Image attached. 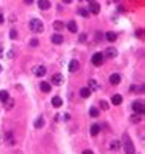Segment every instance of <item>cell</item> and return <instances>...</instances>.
<instances>
[{
	"label": "cell",
	"instance_id": "cell-1",
	"mask_svg": "<svg viewBox=\"0 0 145 154\" xmlns=\"http://www.w3.org/2000/svg\"><path fill=\"white\" fill-rule=\"evenodd\" d=\"M29 28L32 32H43V29H44V26H43V22L40 18H32L31 22H29Z\"/></svg>",
	"mask_w": 145,
	"mask_h": 154
},
{
	"label": "cell",
	"instance_id": "cell-2",
	"mask_svg": "<svg viewBox=\"0 0 145 154\" xmlns=\"http://www.w3.org/2000/svg\"><path fill=\"white\" fill-rule=\"evenodd\" d=\"M124 148H125V154H135V145H133L128 134H124Z\"/></svg>",
	"mask_w": 145,
	"mask_h": 154
},
{
	"label": "cell",
	"instance_id": "cell-3",
	"mask_svg": "<svg viewBox=\"0 0 145 154\" xmlns=\"http://www.w3.org/2000/svg\"><path fill=\"white\" fill-rule=\"evenodd\" d=\"M92 63H93V66H96V67L103 66V63H104V55L101 54V52H96V54H93Z\"/></svg>",
	"mask_w": 145,
	"mask_h": 154
},
{
	"label": "cell",
	"instance_id": "cell-4",
	"mask_svg": "<svg viewBox=\"0 0 145 154\" xmlns=\"http://www.w3.org/2000/svg\"><path fill=\"white\" fill-rule=\"evenodd\" d=\"M133 111H135V113H137V114H144V104H142V101H135V102H133Z\"/></svg>",
	"mask_w": 145,
	"mask_h": 154
},
{
	"label": "cell",
	"instance_id": "cell-5",
	"mask_svg": "<svg viewBox=\"0 0 145 154\" xmlns=\"http://www.w3.org/2000/svg\"><path fill=\"white\" fill-rule=\"evenodd\" d=\"M63 82H64V78H63L61 73H55V75H52L51 84H53V86H61Z\"/></svg>",
	"mask_w": 145,
	"mask_h": 154
},
{
	"label": "cell",
	"instance_id": "cell-6",
	"mask_svg": "<svg viewBox=\"0 0 145 154\" xmlns=\"http://www.w3.org/2000/svg\"><path fill=\"white\" fill-rule=\"evenodd\" d=\"M89 12L92 14H98L99 12V5L95 2V0H90L89 2Z\"/></svg>",
	"mask_w": 145,
	"mask_h": 154
},
{
	"label": "cell",
	"instance_id": "cell-7",
	"mask_svg": "<svg viewBox=\"0 0 145 154\" xmlns=\"http://www.w3.org/2000/svg\"><path fill=\"white\" fill-rule=\"evenodd\" d=\"M34 73H35V76H44L46 75V67L44 66H37L35 69H34Z\"/></svg>",
	"mask_w": 145,
	"mask_h": 154
},
{
	"label": "cell",
	"instance_id": "cell-8",
	"mask_svg": "<svg viewBox=\"0 0 145 154\" xmlns=\"http://www.w3.org/2000/svg\"><path fill=\"white\" fill-rule=\"evenodd\" d=\"M51 40H52L53 44H61L63 41H64V37L60 35V34H53V35L51 37Z\"/></svg>",
	"mask_w": 145,
	"mask_h": 154
},
{
	"label": "cell",
	"instance_id": "cell-9",
	"mask_svg": "<svg viewBox=\"0 0 145 154\" xmlns=\"http://www.w3.org/2000/svg\"><path fill=\"white\" fill-rule=\"evenodd\" d=\"M119 82H121V75H119V73H113V75H110V84L118 86Z\"/></svg>",
	"mask_w": 145,
	"mask_h": 154
},
{
	"label": "cell",
	"instance_id": "cell-10",
	"mask_svg": "<svg viewBox=\"0 0 145 154\" xmlns=\"http://www.w3.org/2000/svg\"><path fill=\"white\" fill-rule=\"evenodd\" d=\"M79 69V61L78 60H72L70 63H69V70L70 72H77Z\"/></svg>",
	"mask_w": 145,
	"mask_h": 154
},
{
	"label": "cell",
	"instance_id": "cell-11",
	"mask_svg": "<svg viewBox=\"0 0 145 154\" xmlns=\"http://www.w3.org/2000/svg\"><path fill=\"white\" fill-rule=\"evenodd\" d=\"M118 55V50L115 49V47H109V49H105V57L107 58H110V60H111V58H115Z\"/></svg>",
	"mask_w": 145,
	"mask_h": 154
},
{
	"label": "cell",
	"instance_id": "cell-12",
	"mask_svg": "<svg viewBox=\"0 0 145 154\" xmlns=\"http://www.w3.org/2000/svg\"><path fill=\"white\" fill-rule=\"evenodd\" d=\"M38 8L46 11V9L51 8V2H49V0H38Z\"/></svg>",
	"mask_w": 145,
	"mask_h": 154
},
{
	"label": "cell",
	"instance_id": "cell-13",
	"mask_svg": "<svg viewBox=\"0 0 145 154\" xmlns=\"http://www.w3.org/2000/svg\"><path fill=\"white\" fill-rule=\"evenodd\" d=\"M52 105H53L55 108H60L61 105H63V99H61L60 96H53V98H52Z\"/></svg>",
	"mask_w": 145,
	"mask_h": 154
},
{
	"label": "cell",
	"instance_id": "cell-14",
	"mask_svg": "<svg viewBox=\"0 0 145 154\" xmlns=\"http://www.w3.org/2000/svg\"><path fill=\"white\" fill-rule=\"evenodd\" d=\"M99 131H101V125L99 124H93L92 128H90V134H92V136H98Z\"/></svg>",
	"mask_w": 145,
	"mask_h": 154
},
{
	"label": "cell",
	"instance_id": "cell-15",
	"mask_svg": "<svg viewBox=\"0 0 145 154\" xmlns=\"http://www.w3.org/2000/svg\"><path fill=\"white\" fill-rule=\"evenodd\" d=\"M51 86H52L51 82H41V84H40V89H41V92L49 93V92H51V89H52Z\"/></svg>",
	"mask_w": 145,
	"mask_h": 154
},
{
	"label": "cell",
	"instance_id": "cell-16",
	"mask_svg": "<svg viewBox=\"0 0 145 154\" xmlns=\"http://www.w3.org/2000/svg\"><path fill=\"white\" fill-rule=\"evenodd\" d=\"M79 95H81V98H89L90 95H92V92H90L89 87H83L81 90H79Z\"/></svg>",
	"mask_w": 145,
	"mask_h": 154
},
{
	"label": "cell",
	"instance_id": "cell-17",
	"mask_svg": "<svg viewBox=\"0 0 145 154\" xmlns=\"http://www.w3.org/2000/svg\"><path fill=\"white\" fill-rule=\"evenodd\" d=\"M111 104H113V105L122 104V96H121V95H113V96H111Z\"/></svg>",
	"mask_w": 145,
	"mask_h": 154
},
{
	"label": "cell",
	"instance_id": "cell-18",
	"mask_svg": "<svg viewBox=\"0 0 145 154\" xmlns=\"http://www.w3.org/2000/svg\"><path fill=\"white\" fill-rule=\"evenodd\" d=\"M89 89H90V92H95V90L99 89V86H98V82H96L95 79H89Z\"/></svg>",
	"mask_w": 145,
	"mask_h": 154
},
{
	"label": "cell",
	"instance_id": "cell-19",
	"mask_svg": "<svg viewBox=\"0 0 145 154\" xmlns=\"http://www.w3.org/2000/svg\"><path fill=\"white\" fill-rule=\"evenodd\" d=\"M8 99H9V93L6 92V90H0V101L5 104Z\"/></svg>",
	"mask_w": 145,
	"mask_h": 154
},
{
	"label": "cell",
	"instance_id": "cell-20",
	"mask_svg": "<svg viewBox=\"0 0 145 154\" xmlns=\"http://www.w3.org/2000/svg\"><path fill=\"white\" fill-rule=\"evenodd\" d=\"M35 128H41L43 125H44V119H43V116H40V118H37V121H35Z\"/></svg>",
	"mask_w": 145,
	"mask_h": 154
},
{
	"label": "cell",
	"instance_id": "cell-21",
	"mask_svg": "<svg viewBox=\"0 0 145 154\" xmlns=\"http://www.w3.org/2000/svg\"><path fill=\"white\" fill-rule=\"evenodd\" d=\"M105 40L113 43V41L116 40V34H115V32H107V34H105Z\"/></svg>",
	"mask_w": 145,
	"mask_h": 154
},
{
	"label": "cell",
	"instance_id": "cell-22",
	"mask_svg": "<svg viewBox=\"0 0 145 154\" xmlns=\"http://www.w3.org/2000/svg\"><path fill=\"white\" fill-rule=\"evenodd\" d=\"M67 29L70 31V32H77L78 26H77V23H75V22H69V25H67Z\"/></svg>",
	"mask_w": 145,
	"mask_h": 154
},
{
	"label": "cell",
	"instance_id": "cell-23",
	"mask_svg": "<svg viewBox=\"0 0 145 154\" xmlns=\"http://www.w3.org/2000/svg\"><path fill=\"white\" fill-rule=\"evenodd\" d=\"M110 148L116 151V150H119V148H121V143L118 142V140H111V143H110Z\"/></svg>",
	"mask_w": 145,
	"mask_h": 154
},
{
	"label": "cell",
	"instance_id": "cell-24",
	"mask_svg": "<svg viewBox=\"0 0 145 154\" xmlns=\"http://www.w3.org/2000/svg\"><path fill=\"white\" fill-rule=\"evenodd\" d=\"M53 29H55V31H61L63 28H64V23H61V22H53Z\"/></svg>",
	"mask_w": 145,
	"mask_h": 154
},
{
	"label": "cell",
	"instance_id": "cell-25",
	"mask_svg": "<svg viewBox=\"0 0 145 154\" xmlns=\"http://www.w3.org/2000/svg\"><path fill=\"white\" fill-rule=\"evenodd\" d=\"M78 12H79V15H81V17H89V9H85V8H79L78 9Z\"/></svg>",
	"mask_w": 145,
	"mask_h": 154
},
{
	"label": "cell",
	"instance_id": "cell-26",
	"mask_svg": "<svg viewBox=\"0 0 145 154\" xmlns=\"http://www.w3.org/2000/svg\"><path fill=\"white\" fill-rule=\"evenodd\" d=\"M141 119H142V114H137V113L130 118V121L133 122V124H136V122H141Z\"/></svg>",
	"mask_w": 145,
	"mask_h": 154
},
{
	"label": "cell",
	"instance_id": "cell-27",
	"mask_svg": "<svg viewBox=\"0 0 145 154\" xmlns=\"http://www.w3.org/2000/svg\"><path fill=\"white\" fill-rule=\"evenodd\" d=\"M90 116H93V118H98V116H99V111H98V108H95V107L90 108Z\"/></svg>",
	"mask_w": 145,
	"mask_h": 154
},
{
	"label": "cell",
	"instance_id": "cell-28",
	"mask_svg": "<svg viewBox=\"0 0 145 154\" xmlns=\"http://www.w3.org/2000/svg\"><path fill=\"white\" fill-rule=\"evenodd\" d=\"M9 37H11V38H12V40H15V38H17V31H15V29H11Z\"/></svg>",
	"mask_w": 145,
	"mask_h": 154
},
{
	"label": "cell",
	"instance_id": "cell-29",
	"mask_svg": "<svg viewBox=\"0 0 145 154\" xmlns=\"http://www.w3.org/2000/svg\"><path fill=\"white\" fill-rule=\"evenodd\" d=\"M6 140H8V143H11V145H12V133H8V134H6Z\"/></svg>",
	"mask_w": 145,
	"mask_h": 154
},
{
	"label": "cell",
	"instance_id": "cell-30",
	"mask_svg": "<svg viewBox=\"0 0 145 154\" xmlns=\"http://www.w3.org/2000/svg\"><path fill=\"white\" fill-rule=\"evenodd\" d=\"M29 44H31V46H34V47H35V46H38V40H37V38H32Z\"/></svg>",
	"mask_w": 145,
	"mask_h": 154
},
{
	"label": "cell",
	"instance_id": "cell-31",
	"mask_svg": "<svg viewBox=\"0 0 145 154\" xmlns=\"http://www.w3.org/2000/svg\"><path fill=\"white\" fill-rule=\"evenodd\" d=\"M101 108H103V110H107V108H109V104L104 102V101H101Z\"/></svg>",
	"mask_w": 145,
	"mask_h": 154
},
{
	"label": "cell",
	"instance_id": "cell-32",
	"mask_svg": "<svg viewBox=\"0 0 145 154\" xmlns=\"http://www.w3.org/2000/svg\"><path fill=\"white\" fill-rule=\"evenodd\" d=\"M85 38H87V35H85V34H81V35H79V41H81V43H84Z\"/></svg>",
	"mask_w": 145,
	"mask_h": 154
},
{
	"label": "cell",
	"instance_id": "cell-33",
	"mask_svg": "<svg viewBox=\"0 0 145 154\" xmlns=\"http://www.w3.org/2000/svg\"><path fill=\"white\" fill-rule=\"evenodd\" d=\"M83 154H93V151L92 150H85V151H83Z\"/></svg>",
	"mask_w": 145,
	"mask_h": 154
},
{
	"label": "cell",
	"instance_id": "cell-34",
	"mask_svg": "<svg viewBox=\"0 0 145 154\" xmlns=\"http://www.w3.org/2000/svg\"><path fill=\"white\" fill-rule=\"evenodd\" d=\"M5 22V17H3V14H0V25H2Z\"/></svg>",
	"mask_w": 145,
	"mask_h": 154
},
{
	"label": "cell",
	"instance_id": "cell-35",
	"mask_svg": "<svg viewBox=\"0 0 145 154\" xmlns=\"http://www.w3.org/2000/svg\"><path fill=\"white\" fill-rule=\"evenodd\" d=\"M63 119H66V121H69V119H70V116H69V114H64V116H63Z\"/></svg>",
	"mask_w": 145,
	"mask_h": 154
},
{
	"label": "cell",
	"instance_id": "cell-36",
	"mask_svg": "<svg viewBox=\"0 0 145 154\" xmlns=\"http://www.w3.org/2000/svg\"><path fill=\"white\" fill-rule=\"evenodd\" d=\"M63 2H64V3H72L73 0H63Z\"/></svg>",
	"mask_w": 145,
	"mask_h": 154
},
{
	"label": "cell",
	"instance_id": "cell-37",
	"mask_svg": "<svg viewBox=\"0 0 145 154\" xmlns=\"http://www.w3.org/2000/svg\"><path fill=\"white\" fill-rule=\"evenodd\" d=\"M25 2L28 3V5H31V3H32V0H25Z\"/></svg>",
	"mask_w": 145,
	"mask_h": 154
},
{
	"label": "cell",
	"instance_id": "cell-38",
	"mask_svg": "<svg viewBox=\"0 0 145 154\" xmlns=\"http://www.w3.org/2000/svg\"><path fill=\"white\" fill-rule=\"evenodd\" d=\"M0 73H2V66H0Z\"/></svg>",
	"mask_w": 145,
	"mask_h": 154
},
{
	"label": "cell",
	"instance_id": "cell-39",
	"mask_svg": "<svg viewBox=\"0 0 145 154\" xmlns=\"http://www.w3.org/2000/svg\"><path fill=\"white\" fill-rule=\"evenodd\" d=\"M0 50H2V49H0Z\"/></svg>",
	"mask_w": 145,
	"mask_h": 154
}]
</instances>
